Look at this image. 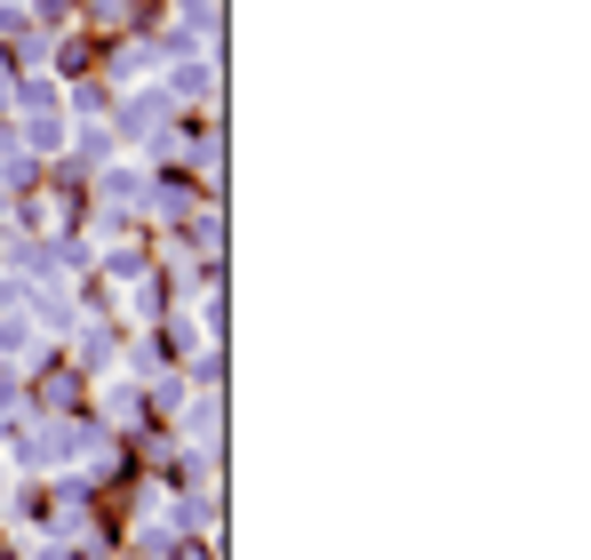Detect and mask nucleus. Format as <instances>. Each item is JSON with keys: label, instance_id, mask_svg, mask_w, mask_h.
I'll return each mask as SVG.
<instances>
[{"label": "nucleus", "instance_id": "nucleus-1", "mask_svg": "<svg viewBox=\"0 0 591 560\" xmlns=\"http://www.w3.org/2000/svg\"><path fill=\"white\" fill-rule=\"evenodd\" d=\"M168 96H192V105H208V96H217V64H208V49L200 56H168Z\"/></svg>", "mask_w": 591, "mask_h": 560}, {"label": "nucleus", "instance_id": "nucleus-2", "mask_svg": "<svg viewBox=\"0 0 591 560\" xmlns=\"http://www.w3.org/2000/svg\"><path fill=\"white\" fill-rule=\"evenodd\" d=\"M32 345H41V320H32V313H0V360H32Z\"/></svg>", "mask_w": 591, "mask_h": 560}, {"label": "nucleus", "instance_id": "nucleus-3", "mask_svg": "<svg viewBox=\"0 0 591 560\" xmlns=\"http://www.w3.org/2000/svg\"><path fill=\"white\" fill-rule=\"evenodd\" d=\"M24 137H32V152H56L64 145V113L56 105H24Z\"/></svg>", "mask_w": 591, "mask_h": 560}, {"label": "nucleus", "instance_id": "nucleus-4", "mask_svg": "<svg viewBox=\"0 0 591 560\" xmlns=\"http://www.w3.org/2000/svg\"><path fill=\"white\" fill-rule=\"evenodd\" d=\"M32 320H41L49 337H73V296H64V288H41V296H32Z\"/></svg>", "mask_w": 591, "mask_h": 560}, {"label": "nucleus", "instance_id": "nucleus-5", "mask_svg": "<svg viewBox=\"0 0 591 560\" xmlns=\"http://www.w3.org/2000/svg\"><path fill=\"white\" fill-rule=\"evenodd\" d=\"M136 192H145V184H136V169H113V177H104V201H120V209H128Z\"/></svg>", "mask_w": 591, "mask_h": 560}, {"label": "nucleus", "instance_id": "nucleus-6", "mask_svg": "<svg viewBox=\"0 0 591 560\" xmlns=\"http://www.w3.org/2000/svg\"><path fill=\"white\" fill-rule=\"evenodd\" d=\"M113 73H120V81H145V73H152V49H128V56L113 64Z\"/></svg>", "mask_w": 591, "mask_h": 560}, {"label": "nucleus", "instance_id": "nucleus-7", "mask_svg": "<svg viewBox=\"0 0 591 560\" xmlns=\"http://www.w3.org/2000/svg\"><path fill=\"white\" fill-rule=\"evenodd\" d=\"M104 409H113V416H136V384H104Z\"/></svg>", "mask_w": 591, "mask_h": 560}, {"label": "nucleus", "instance_id": "nucleus-8", "mask_svg": "<svg viewBox=\"0 0 591 560\" xmlns=\"http://www.w3.org/2000/svg\"><path fill=\"white\" fill-rule=\"evenodd\" d=\"M81 352H88V369H104V352H113V337H104V328H81Z\"/></svg>", "mask_w": 591, "mask_h": 560}, {"label": "nucleus", "instance_id": "nucleus-9", "mask_svg": "<svg viewBox=\"0 0 591 560\" xmlns=\"http://www.w3.org/2000/svg\"><path fill=\"white\" fill-rule=\"evenodd\" d=\"M32 560H73V552H64V545H41V552H32Z\"/></svg>", "mask_w": 591, "mask_h": 560}, {"label": "nucleus", "instance_id": "nucleus-10", "mask_svg": "<svg viewBox=\"0 0 591 560\" xmlns=\"http://www.w3.org/2000/svg\"><path fill=\"white\" fill-rule=\"evenodd\" d=\"M0 216H9V184H0Z\"/></svg>", "mask_w": 591, "mask_h": 560}]
</instances>
